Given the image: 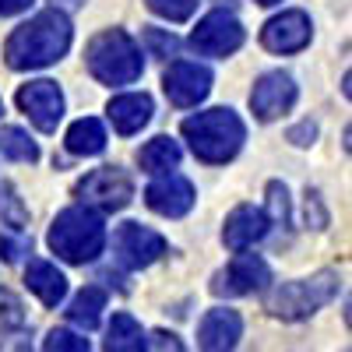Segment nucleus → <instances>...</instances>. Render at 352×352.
I'll return each mask as SVG.
<instances>
[{
    "label": "nucleus",
    "instance_id": "nucleus-33",
    "mask_svg": "<svg viewBox=\"0 0 352 352\" xmlns=\"http://www.w3.org/2000/svg\"><path fill=\"white\" fill-rule=\"evenodd\" d=\"M155 338H159V342H155V345H159V349H176V352H180V349H184V345H180V342H176V338H173V335H162V331H159V335H155Z\"/></svg>",
    "mask_w": 352,
    "mask_h": 352
},
{
    "label": "nucleus",
    "instance_id": "nucleus-19",
    "mask_svg": "<svg viewBox=\"0 0 352 352\" xmlns=\"http://www.w3.org/2000/svg\"><path fill=\"white\" fill-rule=\"evenodd\" d=\"M64 141H67L71 155H99L106 148V131H102V124L96 120V116H81V120L71 124Z\"/></svg>",
    "mask_w": 352,
    "mask_h": 352
},
{
    "label": "nucleus",
    "instance_id": "nucleus-15",
    "mask_svg": "<svg viewBox=\"0 0 352 352\" xmlns=\"http://www.w3.org/2000/svg\"><path fill=\"white\" fill-rule=\"evenodd\" d=\"M268 215L254 204H240V208H232L229 219H226V229H222V243L229 250H247L254 247L257 240L268 236Z\"/></svg>",
    "mask_w": 352,
    "mask_h": 352
},
{
    "label": "nucleus",
    "instance_id": "nucleus-25",
    "mask_svg": "<svg viewBox=\"0 0 352 352\" xmlns=\"http://www.w3.org/2000/svg\"><path fill=\"white\" fill-rule=\"evenodd\" d=\"M144 4L166 21H187L197 8V0H144Z\"/></svg>",
    "mask_w": 352,
    "mask_h": 352
},
{
    "label": "nucleus",
    "instance_id": "nucleus-14",
    "mask_svg": "<svg viewBox=\"0 0 352 352\" xmlns=\"http://www.w3.org/2000/svg\"><path fill=\"white\" fill-rule=\"evenodd\" d=\"M144 201H148V208L166 215V219H180L194 208V184L187 180V176H162V180H155L148 190H144Z\"/></svg>",
    "mask_w": 352,
    "mask_h": 352
},
{
    "label": "nucleus",
    "instance_id": "nucleus-24",
    "mask_svg": "<svg viewBox=\"0 0 352 352\" xmlns=\"http://www.w3.org/2000/svg\"><path fill=\"white\" fill-rule=\"evenodd\" d=\"M0 222L11 226V229H21V226L28 222V208L21 204V197L14 194V187H11V184L0 187Z\"/></svg>",
    "mask_w": 352,
    "mask_h": 352
},
{
    "label": "nucleus",
    "instance_id": "nucleus-2",
    "mask_svg": "<svg viewBox=\"0 0 352 352\" xmlns=\"http://www.w3.org/2000/svg\"><path fill=\"white\" fill-rule=\"evenodd\" d=\"M184 138H187L190 152L201 162L222 166V162H229L243 148L247 127L229 106H219V109H204L197 116H187L184 120Z\"/></svg>",
    "mask_w": 352,
    "mask_h": 352
},
{
    "label": "nucleus",
    "instance_id": "nucleus-3",
    "mask_svg": "<svg viewBox=\"0 0 352 352\" xmlns=\"http://www.w3.org/2000/svg\"><path fill=\"white\" fill-rule=\"evenodd\" d=\"M46 243L67 264H88V261H96L106 247V226L92 208H64L53 219Z\"/></svg>",
    "mask_w": 352,
    "mask_h": 352
},
{
    "label": "nucleus",
    "instance_id": "nucleus-35",
    "mask_svg": "<svg viewBox=\"0 0 352 352\" xmlns=\"http://www.w3.org/2000/svg\"><path fill=\"white\" fill-rule=\"evenodd\" d=\"M345 152H349V155H352V124H349V127H345Z\"/></svg>",
    "mask_w": 352,
    "mask_h": 352
},
{
    "label": "nucleus",
    "instance_id": "nucleus-9",
    "mask_svg": "<svg viewBox=\"0 0 352 352\" xmlns=\"http://www.w3.org/2000/svg\"><path fill=\"white\" fill-rule=\"evenodd\" d=\"M190 46L204 56H229L243 46V25L229 11H212L190 32Z\"/></svg>",
    "mask_w": 352,
    "mask_h": 352
},
{
    "label": "nucleus",
    "instance_id": "nucleus-29",
    "mask_svg": "<svg viewBox=\"0 0 352 352\" xmlns=\"http://www.w3.org/2000/svg\"><path fill=\"white\" fill-rule=\"evenodd\" d=\"M144 39H148V46H152L155 53H162V56L176 53V39H173V36H162L159 28H148V32H144Z\"/></svg>",
    "mask_w": 352,
    "mask_h": 352
},
{
    "label": "nucleus",
    "instance_id": "nucleus-13",
    "mask_svg": "<svg viewBox=\"0 0 352 352\" xmlns=\"http://www.w3.org/2000/svg\"><path fill=\"white\" fill-rule=\"evenodd\" d=\"M162 88H166V96L173 106H197L201 99H208L212 92V71L204 67V64H190V60H180V64H173L162 78Z\"/></svg>",
    "mask_w": 352,
    "mask_h": 352
},
{
    "label": "nucleus",
    "instance_id": "nucleus-28",
    "mask_svg": "<svg viewBox=\"0 0 352 352\" xmlns=\"http://www.w3.org/2000/svg\"><path fill=\"white\" fill-rule=\"evenodd\" d=\"M268 208H272L275 222L285 226V219H289V194H285L282 184H268Z\"/></svg>",
    "mask_w": 352,
    "mask_h": 352
},
{
    "label": "nucleus",
    "instance_id": "nucleus-32",
    "mask_svg": "<svg viewBox=\"0 0 352 352\" xmlns=\"http://www.w3.org/2000/svg\"><path fill=\"white\" fill-rule=\"evenodd\" d=\"M32 8V0H0V18H8V14H21Z\"/></svg>",
    "mask_w": 352,
    "mask_h": 352
},
{
    "label": "nucleus",
    "instance_id": "nucleus-16",
    "mask_svg": "<svg viewBox=\"0 0 352 352\" xmlns=\"http://www.w3.org/2000/svg\"><path fill=\"white\" fill-rule=\"evenodd\" d=\"M243 335V317L236 310H208L197 324V345L201 349H212V352H222V349H232Z\"/></svg>",
    "mask_w": 352,
    "mask_h": 352
},
{
    "label": "nucleus",
    "instance_id": "nucleus-27",
    "mask_svg": "<svg viewBox=\"0 0 352 352\" xmlns=\"http://www.w3.org/2000/svg\"><path fill=\"white\" fill-rule=\"evenodd\" d=\"M21 320H25V310H21L18 296H11V292H0V331L18 328Z\"/></svg>",
    "mask_w": 352,
    "mask_h": 352
},
{
    "label": "nucleus",
    "instance_id": "nucleus-20",
    "mask_svg": "<svg viewBox=\"0 0 352 352\" xmlns=\"http://www.w3.org/2000/svg\"><path fill=\"white\" fill-rule=\"evenodd\" d=\"M102 310H106V292H102L99 285H85L78 296L71 300L67 317H71V324H78V328H85V331H92V328L99 324Z\"/></svg>",
    "mask_w": 352,
    "mask_h": 352
},
{
    "label": "nucleus",
    "instance_id": "nucleus-8",
    "mask_svg": "<svg viewBox=\"0 0 352 352\" xmlns=\"http://www.w3.org/2000/svg\"><path fill=\"white\" fill-rule=\"evenodd\" d=\"M18 109L32 120L43 134H53L56 124L64 120V92L56 81H28L18 88Z\"/></svg>",
    "mask_w": 352,
    "mask_h": 352
},
{
    "label": "nucleus",
    "instance_id": "nucleus-22",
    "mask_svg": "<svg viewBox=\"0 0 352 352\" xmlns=\"http://www.w3.org/2000/svg\"><path fill=\"white\" fill-rule=\"evenodd\" d=\"M138 162H141L144 173H166V169H176V162H180V144H176L173 138H152V141L141 148Z\"/></svg>",
    "mask_w": 352,
    "mask_h": 352
},
{
    "label": "nucleus",
    "instance_id": "nucleus-37",
    "mask_svg": "<svg viewBox=\"0 0 352 352\" xmlns=\"http://www.w3.org/2000/svg\"><path fill=\"white\" fill-rule=\"evenodd\" d=\"M0 113H4V102H0Z\"/></svg>",
    "mask_w": 352,
    "mask_h": 352
},
{
    "label": "nucleus",
    "instance_id": "nucleus-7",
    "mask_svg": "<svg viewBox=\"0 0 352 352\" xmlns=\"http://www.w3.org/2000/svg\"><path fill=\"white\" fill-rule=\"evenodd\" d=\"M113 250H116V261H120L124 268L141 272V268H148V264H155L166 254V240L155 229L141 226V222H124L113 232Z\"/></svg>",
    "mask_w": 352,
    "mask_h": 352
},
{
    "label": "nucleus",
    "instance_id": "nucleus-10",
    "mask_svg": "<svg viewBox=\"0 0 352 352\" xmlns=\"http://www.w3.org/2000/svg\"><path fill=\"white\" fill-rule=\"evenodd\" d=\"M268 282H272L268 261L257 257V254H240L226 272L215 275L212 292H215V296H250V292L268 289Z\"/></svg>",
    "mask_w": 352,
    "mask_h": 352
},
{
    "label": "nucleus",
    "instance_id": "nucleus-21",
    "mask_svg": "<svg viewBox=\"0 0 352 352\" xmlns=\"http://www.w3.org/2000/svg\"><path fill=\"white\" fill-rule=\"evenodd\" d=\"M144 345V331L131 314H113L109 331H106V349L109 352H141Z\"/></svg>",
    "mask_w": 352,
    "mask_h": 352
},
{
    "label": "nucleus",
    "instance_id": "nucleus-1",
    "mask_svg": "<svg viewBox=\"0 0 352 352\" xmlns=\"http://www.w3.org/2000/svg\"><path fill=\"white\" fill-rule=\"evenodd\" d=\"M71 39H74V28L64 11H56V8L39 11L36 18H28L25 25H18L11 32V39L4 46L8 67H14V71L50 67L71 50Z\"/></svg>",
    "mask_w": 352,
    "mask_h": 352
},
{
    "label": "nucleus",
    "instance_id": "nucleus-6",
    "mask_svg": "<svg viewBox=\"0 0 352 352\" xmlns=\"http://www.w3.org/2000/svg\"><path fill=\"white\" fill-rule=\"evenodd\" d=\"M78 197L85 204H92V208H99V212H120L134 197V184H131V176L124 169L102 166L96 173H88L78 184Z\"/></svg>",
    "mask_w": 352,
    "mask_h": 352
},
{
    "label": "nucleus",
    "instance_id": "nucleus-5",
    "mask_svg": "<svg viewBox=\"0 0 352 352\" xmlns=\"http://www.w3.org/2000/svg\"><path fill=\"white\" fill-rule=\"evenodd\" d=\"M338 289H342V282L335 272H317V275L300 278V282H282L272 292L268 310L282 320H307L320 307H328L338 296Z\"/></svg>",
    "mask_w": 352,
    "mask_h": 352
},
{
    "label": "nucleus",
    "instance_id": "nucleus-18",
    "mask_svg": "<svg viewBox=\"0 0 352 352\" xmlns=\"http://www.w3.org/2000/svg\"><path fill=\"white\" fill-rule=\"evenodd\" d=\"M25 285L32 289L46 307H56L67 296V278H64V272H56V264H50V261H28Z\"/></svg>",
    "mask_w": 352,
    "mask_h": 352
},
{
    "label": "nucleus",
    "instance_id": "nucleus-23",
    "mask_svg": "<svg viewBox=\"0 0 352 352\" xmlns=\"http://www.w3.org/2000/svg\"><path fill=\"white\" fill-rule=\"evenodd\" d=\"M0 152L14 162H36L39 159V144L28 138V131L21 127H4L0 131Z\"/></svg>",
    "mask_w": 352,
    "mask_h": 352
},
{
    "label": "nucleus",
    "instance_id": "nucleus-36",
    "mask_svg": "<svg viewBox=\"0 0 352 352\" xmlns=\"http://www.w3.org/2000/svg\"><path fill=\"white\" fill-rule=\"evenodd\" d=\"M257 4H264V8H272V4H278V0H257Z\"/></svg>",
    "mask_w": 352,
    "mask_h": 352
},
{
    "label": "nucleus",
    "instance_id": "nucleus-31",
    "mask_svg": "<svg viewBox=\"0 0 352 352\" xmlns=\"http://www.w3.org/2000/svg\"><path fill=\"white\" fill-rule=\"evenodd\" d=\"M25 250H28V243L11 240V236H0V254H4V261H18Z\"/></svg>",
    "mask_w": 352,
    "mask_h": 352
},
{
    "label": "nucleus",
    "instance_id": "nucleus-34",
    "mask_svg": "<svg viewBox=\"0 0 352 352\" xmlns=\"http://www.w3.org/2000/svg\"><path fill=\"white\" fill-rule=\"evenodd\" d=\"M342 92H345V99H352V67H349L345 78H342Z\"/></svg>",
    "mask_w": 352,
    "mask_h": 352
},
{
    "label": "nucleus",
    "instance_id": "nucleus-17",
    "mask_svg": "<svg viewBox=\"0 0 352 352\" xmlns=\"http://www.w3.org/2000/svg\"><path fill=\"white\" fill-rule=\"evenodd\" d=\"M106 113H109V124L120 134H138L144 124L152 120V96H144V92L116 96V99H109Z\"/></svg>",
    "mask_w": 352,
    "mask_h": 352
},
{
    "label": "nucleus",
    "instance_id": "nucleus-4",
    "mask_svg": "<svg viewBox=\"0 0 352 352\" xmlns=\"http://www.w3.org/2000/svg\"><path fill=\"white\" fill-rule=\"evenodd\" d=\"M85 64L92 71V78L102 85H131L144 71L141 46L124 28H106V32H99L85 50Z\"/></svg>",
    "mask_w": 352,
    "mask_h": 352
},
{
    "label": "nucleus",
    "instance_id": "nucleus-26",
    "mask_svg": "<svg viewBox=\"0 0 352 352\" xmlns=\"http://www.w3.org/2000/svg\"><path fill=\"white\" fill-rule=\"evenodd\" d=\"M43 349H50V352H56V349H71V352H88V338H81V335H74V331H67V328H53V331L46 335Z\"/></svg>",
    "mask_w": 352,
    "mask_h": 352
},
{
    "label": "nucleus",
    "instance_id": "nucleus-12",
    "mask_svg": "<svg viewBox=\"0 0 352 352\" xmlns=\"http://www.w3.org/2000/svg\"><path fill=\"white\" fill-rule=\"evenodd\" d=\"M314 39V25L307 11H282L261 28V46L272 53H300Z\"/></svg>",
    "mask_w": 352,
    "mask_h": 352
},
{
    "label": "nucleus",
    "instance_id": "nucleus-11",
    "mask_svg": "<svg viewBox=\"0 0 352 352\" xmlns=\"http://www.w3.org/2000/svg\"><path fill=\"white\" fill-rule=\"evenodd\" d=\"M296 81H292V74L285 71H268V74H261L257 85H254V92H250V109L257 120H278L282 113H289L292 106H296Z\"/></svg>",
    "mask_w": 352,
    "mask_h": 352
},
{
    "label": "nucleus",
    "instance_id": "nucleus-30",
    "mask_svg": "<svg viewBox=\"0 0 352 352\" xmlns=\"http://www.w3.org/2000/svg\"><path fill=\"white\" fill-rule=\"evenodd\" d=\"M314 138H317V124H310V120H303L300 127L289 131V141L292 144H314Z\"/></svg>",
    "mask_w": 352,
    "mask_h": 352
}]
</instances>
